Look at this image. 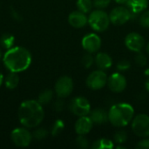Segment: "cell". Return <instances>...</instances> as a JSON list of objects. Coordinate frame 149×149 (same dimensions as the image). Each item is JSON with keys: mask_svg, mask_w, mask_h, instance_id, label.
Returning a JSON list of instances; mask_svg holds the SVG:
<instances>
[{"mask_svg": "<svg viewBox=\"0 0 149 149\" xmlns=\"http://www.w3.org/2000/svg\"><path fill=\"white\" fill-rule=\"evenodd\" d=\"M17 114L20 123L27 128L37 127L45 117L42 105L33 100L24 101L18 108Z\"/></svg>", "mask_w": 149, "mask_h": 149, "instance_id": "6da1fadb", "label": "cell"}, {"mask_svg": "<svg viewBox=\"0 0 149 149\" xmlns=\"http://www.w3.org/2000/svg\"><path fill=\"white\" fill-rule=\"evenodd\" d=\"M3 60L5 67L10 72H20L30 66L31 63V54L24 47L15 46L5 52Z\"/></svg>", "mask_w": 149, "mask_h": 149, "instance_id": "7a4b0ae2", "label": "cell"}, {"mask_svg": "<svg viewBox=\"0 0 149 149\" xmlns=\"http://www.w3.org/2000/svg\"><path fill=\"white\" fill-rule=\"evenodd\" d=\"M134 117V107L127 103L113 105L108 112V121L116 127L127 126Z\"/></svg>", "mask_w": 149, "mask_h": 149, "instance_id": "3957f363", "label": "cell"}, {"mask_svg": "<svg viewBox=\"0 0 149 149\" xmlns=\"http://www.w3.org/2000/svg\"><path fill=\"white\" fill-rule=\"evenodd\" d=\"M111 21L109 14L104 11L102 9L94 10L88 17V24L96 31H105L109 27Z\"/></svg>", "mask_w": 149, "mask_h": 149, "instance_id": "277c9868", "label": "cell"}, {"mask_svg": "<svg viewBox=\"0 0 149 149\" xmlns=\"http://www.w3.org/2000/svg\"><path fill=\"white\" fill-rule=\"evenodd\" d=\"M132 129L134 133L141 138L149 137V116L141 113L134 117L132 120Z\"/></svg>", "mask_w": 149, "mask_h": 149, "instance_id": "5b68a950", "label": "cell"}, {"mask_svg": "<svg viewBox=\"0 0 149 149\" xmlns=\"http://www.w3.org/2000/svg\"><path fill=\"white\" fill-rule=\"evenodd\" d=\"M69 108L74 115L79 117L86 116L91 112V105L88 100L81 96L76 97L72 100L69 105Z\"/></svg>", "mask_w": 149, "mask_h": 149, "instance_id": "8992f818", "label": "cell"}, {"mask_svg": "<svg viewBox=\"0 0 149 149\" xmlns=\"http://www.w3.org/2000/svg\"><path fill=\"white\" fill-rule=\"evenodd\" d=\"M107 75L102 70L91 72L86 79V86L92 90H100L107 84Z\"/></svg>", "mask_w": 149, "mask_h": 149, "instance_id": "52a82bcc", "label": "cell"}, {"mask_svg": "<svg viewBox=\"0 0 149 149\" xmlns=\"http://www.w3.org/2000/svg\"><path fill=\"white\" fill-rule=\"evenodd\" d=\"M12 142L20 148L28 147L32 140V134L27 129V127H17L11 132L10 134Z\"/></svg>", "mask_w": 149, "mask_h": 149, "instance_id": "ba28073f", "label": "cell"}, {"mask_svg": "<svg viewBox=\"0 0 149 149\" xmlns=\"http://www.w3.org/2000/svg\"><path fill=\"white\" fill-rule=\"evenodd\" d=\"M132 17V13L128 8L124 6L115 7L109 13L110 21L114 25H122L126 24Z\"/></svg>", "mask_w": 149, "mask_h": 149, "instance_id": "9c48e42d", "label": "cell"}, {"mask_svg": "<svg viewBox=\"0 0 149 149\" xmlns=\"http://www.w3.org/2000/svg\"><path fill=\"white\" fill-rule=\"evenodd\" d=\"M73 90V81L68 76L60 77L55 84V93L58 97L64 99L68 97Z\"/></svg>", "mask_w": 149, "mask_h": 149, "instance_id": "30bf717a", "label": "cell"}, {"mask_svg": "<svg viewBox=\"0 0 149 149\" xmlns=\"http://www.w3.org/2000/svg\"><path fill=\"white\" fill-rule=\"evenodd\" d=\"M125 45L128 50L137 53L141 52L145 46V39L141 34L137 32H131L126 37Z\"/></svg>", "mask_w": 149, "mask_h": 149, "instance_id": "8fae6325", "label": "cell"}, {"mask_svg": "<svg viewBox=\"0 0 149 149\" xmlns=\"http://www.w3.org/2000/svg\"><path fill=\"white\" fill-rule=\"evenodd\" d=\"M107 86L113 93H121L127 87V79L124 75L120 72L112 74L107 79Z\"/></svg>", "mask_w": 149, "mask_h": 149, "instance_id": "7c38bea8", "label": "cell"}, {"mask_svg": "<svg viewBox=\"0 0 149 149\" xmlns=\"http://www.w3.org/2000/svg\"><path fill=\"white\" fill-rule=\"evenodd\" d=\"M82 46L87 52L95 53L101 47V38L95 33H89L83 38Z\"/></svg>", "mask_w": 149, "mask_h": 149, "instance_id": "4fadbf2b", "label": "cell"}, {"mask_svg": "<svg viewBox=\"0 0 149 149\" xmlns=\"http://www.w3.org/2000/svg\"><path fill=\"white\" fill-rule=\"evenodd\" d=\"M93 122L90 119V117L81 116L78 119L75 123V132L78 135H86L93 128Z\"/></svg>", "mask_w": 149, "mask_h": 149, "instance_id": "5bb4252c", "label": "cell"}, {"mask_svg": "<svg viewBox=\"0 0 149 149\" xmlns=\"http://www.w3.org/2000/svg\"><path fill=\"white\" fill-rule=\"evenodd\" d=\"M68 22L74 28H82L88 23V17L86 16V13L80 10H75L70 13Z\"/></svg>", "mask_w": 149, "mask_h": 149, "instance_id": "9a60e30c", "label": "cell"}, {"mask_svg": "<svg viewBox=\"0 0 149 149\" xmlns=\"http://www.w3.org/2000/svg\"><path fill=\"white\" fill-rule=\"evenodd\" d=\"M94 63L96 64L97 67L100 70L105 71V70L109 69L112 66L113 59L107 53L99 52L94 58Z\"/></svg>", "mask_w": 149, "mask_h": 149, "instance_id": "2e32d148", "label": "cell"}, {"mask_svg": "<svg viewBox=\"0 0 149 149\" xmlns=\"http://www.w3.org/2000/svg\"><path fill=\"white\" fill-rule=\"evenodd\" d=\"M89 117L93 124L102 125L108 121V113L102 108H95L90 112Z\"/></svg>", "mask_w": 149, "mask_h": 149, "instance_id": "e0dca14e", "label": "cell"}, {"mask_svg": "<svg viewBox=\"0 0 149 149\" xmlns=\"http://www.w3.org/2000/svg\"><path fill=\"white\" fill-rule=\"evenodd\" d=\"M148 0H128L126 4L132 14H139L148 7Z\"/></svg>", "mask_w": 149, "mask_h": 149, "instance_id": "ac0fdd59", "label": "cell"}, {"mask_svg": "<svg viewBox=\"0 0 149 149\" xmlns=\"http://www.w3.org/2000/svg\"><path fill=\"white\" fill-rule=\"evenodd\" d=\"M18 83H19V77L17 73L14 72H10L4 79L5 86L10 90L15 89L18 86Z\"/></svg>", "mask_w": 149, "mask_h": 149, "instance_id": "d6986e66", "label": "cell"}, {"mask_svg": "<svg viewBox=\"0 0 149 149\" xmlns=\"http://www.w3.org/2000/svg\"><path fill=\"white\" fill-rule=\"evenodd\" d=\"M113 148H114L113 142L106 138H102L96 141L93 145V149H112Z\"/></svg>", "mask_w": 149, "mask_h": 149, "instance_id": "ffe728a7", "label": "cell"}, {"mask_svg": "<svg viewBox=\"0 0 149 149\" xmlns=\"http://www.w3.org/2000/svg\"><path fill=\"white\" fill-rule=\"evenodd\" d=\"M15 42V38L13 35L10 34V33H4L2 35L1 38H0V44L1 45L5 48V49H10L13 47Z\"/></svg>", "mask_w": 149, "mask_h": 149, "instance_id": "44dd1931", "label": "cell"}, {"mask_svg": "<svg viewBox=\"0 0 149 149\" xmlns=\"http://www.w3.org/2000/svg\"><path fill=\"white\" fill-rule=\"evenodd\" d=\"M52 98H53V92L52 90L46 89V90H44L43 92H41L39 93L38 98V101L41 105H46L52 101Z\"/></svg>", "mask_w": 149, "mask_h": 149, "instance_id": "7402d4cb", "label": "cell"}, {"mask_svg": "<svg viewBox=\"0 0 149 149\" xmlns=\"http://www.w3.org/2000/svg\"><path fill=\"white\" fill-rule=\"evenodd\" d=\"M93 6V3L92 0H77L78 10L84 13L90 12Z\"/></svg>", "mask_w": 149, "mask_h": 149, "instance_id": "603a6c76", "label": "cell"}, {"mask_svg": "<svg viewBox=\"0 0 149 149\" xmlns=\"http://www.w3.org/2000/svg\"><path fill=\"white\" fill-rule=\"evenodd\" d=\"M65 127V124L63 122V120H58L54 122V124L52 125V134L53 136H57L64 129Z\"/></svg>", "mask_w": 149, "mask_h": 149, "instance_id": "cb8c5ba5", "label": "cell"}, {"mask_svg": "<svg viewBox=\"0 0 149 149\" xmlns=\"http://www.w3.org/2000/svg\"><path fill=\"white\" fill-rule=\"evenodd\" d=\"M127 140V134L124 130H120L114 134V141L118 144H123Z\"/></svg>", "mask_w": 149, "mask_h": 149, "instance_id": "d4e9b609", "label": "cell"}, {"mask_svg": "<svg viewBox=\"0 0 149 149\" xmlns=\"http://www.w3.org/2000/svg\"><path fill=\"white\" fill-rule=\"evenodd\" d=\"M94 63V58L92 56V53H86L82 58V65L85 68H90Z\"/></svg>", "mask_w": 149, "mask_h": 149, "instance_id": "484cf974", "label": "cell"}, {"mask_svg": "<svg viewBox=\"0 0 149 149\" xmlns=\"http://www.w3.org/2000/svg\"><path fill=\"white\" fill-rule=\"evenodd\" d=\"M134 61L138 66H145L148 63L147 57L145 56V54L141 53V52H137L136 56L134 57Z\"/></svg>", "mask_w": 149, "mask_h": 149, "instance_id": "4316f807", "label": "cell"}, {"mask_svg": "<svg viewBox=\"0 0 149 149\" xmlns=\"http://www.w3.org/2000/svg\"><path fill=\"white\" fill-rule=\"evenodd\" d=\"M139 21L141 26L145 28H149V10L146 11L144 10L142 12V14L140 16Z\"/></svg>", "mask_w": 149, "mask_h": 149, "instance_id": "83f0119b", "label": "cell"}, {"mask_svg": "<svg viewBox=\"0 0 149 149\" xmlns=\"http://www.w3.org/2000/svg\"><path fill=\"white\" fill-rule=\"evenodd\" d=\"M76 145L79 148H88V140L84 135H79L76 139Z\"/></svg>", "mask_w": 149, "mask_h": 149, "instance_id": "f1b7e54d", "label": "cell"}, {"mask_svg": "<svg viewBox=\"0 0 149 149\" xmlns=\"http://www.w3.org/2000/svg\"><path fill=\"white\" fill-rule=\"evenodd\" d=\"M47 131L45 128H38L34 131L32 136L37 140H43L47 136Z\"/></svg>", "mask_w": 149, "mask_h": 149, "instance_id": "f546056e", "label": "cell"}, {"mask_svg": "<svg viewBox=\"0 0 149 149\" xmlns=\"http://www.w3.org/2000/svg\"><path fill=\"white\" fill-rule=\"evenodd\" d=\"M93 3L97 9H105L110 4L111 0H93Z\"/></svg>", "mask_w": 149, "mask_h": 149, "instance_id": "4dcf8cb0", "label": "cell"}, {"mask_svg": "<svg viewBox=\"0 0 149 149\" xmlns=\"http://www.w3.org/2000/svg\"><path fill=\"white\" fill-rule=\"evenodd\" d=\"M130 68V62L127 60H121L117 65V69L119 71H127Z\"/></svg>", "mask_w": 149, "mask_h": 149, "instance_id": "1f68e13d", "label": "cell"}, {"mask_svg": "<svg viewBox=\"0 0 149 149\" xmlns=\"http://www.w3.org/2000/svg\"><path fill=\"white\" fill-rule=\"evenodd\" d=\"M136 148L139 149H149V139L144 138V140H141V141L138 142Z\"/></svg>", "mask_w": 149, "mask_h": 149, "instance_id": "d6a6232c", "label": "cell"}, {"mask_svg": "<svg viewBox=\"0 0 149 149\" xmlns=\"http://www.w3.org/2000/svg\"><path fill=\"white\" fill-rule=\"evenodd\" d=\"M54 109L57 111V112H60L64 109V107H65V103L62 100H57L55 103H54Z\"/></svg>", "mask_w": 149, "mask_h": 149, "instance_id": "836d02e7", "label": "cell"}, {"mask_svg": "<svg viewBox=\"0 0 149 149\" xmlns=\"http://www.w3.org/2000/svg\"><path fill=\"white\" fill-rule=\"evenodd\" d=\"M10 13H11V16L13 18H15L16 20H21L22 17H21V15L15 10V9H11L10 10Z\"/></svg>", "mask_w": 149, "mask_h": 149, "instance_id": "e575fe53", "label": "cell"}, {"mask_svg": "<svg viewBox=\"0 0 149 149\" xmlns=\"http://www.w3.org/2000/svg\"><path fill=\"white\" fill-rule=\"evenodd\" d=\"M114 1H115V3H117L119 4H125V3H127V2L128 0H114Z\"/></svg>", "mask_w": 149, "mask_h": 149, "instance_id": "d590c367", "label": "cell"}, {"mask_svg": "<svg viewBox=\"0 0 149 149\" xmlns=\"http://www.w3.org/2000/svg\"><path fill=\"white\" fill-rule=\"evenodd\" d=\"M3 80H4V79H3V75L0 72V86H2V84H3Z\"/></svg>", "mask_w": 149, "mask_h": 149, "instance_id": "8d00e7d4", "label": "cell"}, {"mask_svg": "<svg viewBox=\"0 0 149 149\" xmlns=\"http://www.w3.org/2000/svg\"><path fill=\"white\" fill-rule=\"evenodd\" d=\"M145 87L147 89V91L149 93V79L146 81V84H145Z\"/></svg>", "mask_w": 149, "mask_h": 149, "instance_id": "74e56055", "label": "cell"}, {"mask_svg": "<svg viewBox=\"0 0 149 149\" xmlns=\"http://www.w3.org/2000/svg\"><path fill=\"white\" fill-rule=\"evenodd\" d=\"M147 52L149 53V42L148 43V45H147Z\"/></svg>", "mask_w": 149, "mask_h": 149, "instance_id": "f35d334b", "label": "cell"}, {"mask_svg": "<svg viewBox=\"0 0 149 149\" xmlns=\"http://www.w3.org/2000/svg\"><path fill=\"white\" fill-rule=\"evenodd\" d=\"M146 75H148V76H149V69H148V70H147V71H146Z\"/></svg>", "mask_w": 149, "mask_h": 149, "instance_id": "ab89813d", "label": "cell"}, {"mask_svg": "<svg viewBox=\"0 0 149 149\" xmlns=\"http://www.w3.org/2000/svg\"><path fill=\"white\" fill-rule=\"evenodd\" d=\"M0 56H1V54H0Z\"/></svg>", "mask_w": 149, "mask_h": 149, "instance_id": "60d3db41", "label": "cell"}]
</instances>
